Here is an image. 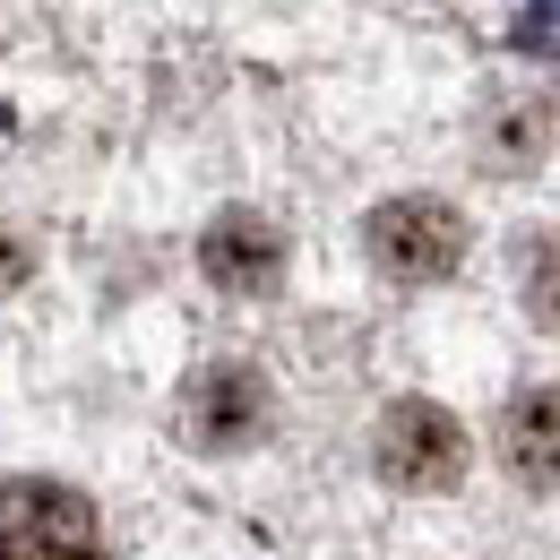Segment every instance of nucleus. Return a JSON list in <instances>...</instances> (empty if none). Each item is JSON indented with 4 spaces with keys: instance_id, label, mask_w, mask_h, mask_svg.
<instances>
[{
    "instance_id": "nucleus-4",
    "label": "nucleus",
    "mask_w": 560,
    "mask_h": 560,
    "mask_svg": "<svg viewBox=\"0 0 560 560\" xmlns=\"http://www.w3.org/2000/svg\"><path fill=\"white\" fill-rule=\"evenodd\" d=\"M182 431L190 448H250L268 431V380L250 362H208L182 397Z\"/></svg>"
},
{
    "instance_id": "nucleus-5",
    "label": "nucleus",
    "mask_w": 560,
    "mask_h": 560,
    "mask_svg": "<svg viewBox=\"0 0 560 560\" xmlns=\"http://www.w3.org/2000/svg\"><path fill=\"white\" fill-rule=\"evenodd\" d=\"M199 268H208V284H224V293H277L284 233L259 208H224L208 233H199Z\"/></svg>"
},
{
    "instance_id": "nucleus-7",
    "label": "nucleus",
    "mask_w": 560,
    "mask_h": 560,
    "mask_svg": "<svg viewBox=\"0 0 560 560\" xmlns=\"http://www.w3.org/2000/svg\"><path fill=\"white\" fill-rule=\"evenodd\" d=\"M526 311L560 337V233H535V242H526Z\"/></svg>"
},
{
    "instance_id": "nucleus-1",
    "label": "nucleus",
    "mask_w": 560,
    "mask_h": 560,
    "mask_svg": "<svg viewBox=\"0 0 560 560\" xmlns=\"http://www.w3.org/2000/svg\"><path fill=\"white\" fill-rule=\"evenodd\" d=\"M362 250H371V268L388 284H440L466 259V215L448 199H388L362 224Z\"/></svg>"
},
{
    "instance_id": "nucleus-8",
    "label": "nucleus",
    "mask_w": 560,
    "mask_h": 560,
    "mask_svg": "<svg viewBox=\"0 0 560 560\" xmlns=\"http://www.w3.org/2000/svg\"><path fill=\"white\" fill-rule=\"evenodd\" d=\"M18 277H26V242H9V233H0V293H9Z\"/></svg>"
},
{
    "instance_id": "nucleus-3",
    "label": "nucleus",
    "mask_w": 560,
    "mask_h": 560,
    "mask_svg": "<svg viewBox=\"0 0 560 560\" xmlns=\"http://www.w3.org/2000/svg\"><path fill=\"white\" fill-rule=\"evenodd\" d=\"M0 560H95V509L70 483H0Z\"/></svg>"
},
{
    "instance_id": "nucleus-2",
    "label": "nucleus",
    "mask_w": 560,
    "mask_h": 560,
    "mask_svg": "<svg viewBox=\"0 0 560 560\" xmlns=\"http://www.w3.org/2000/svg\"><path fill=\"white\" fill-rule=\"evenodd\" d=\"M380 475L397 491H448L466 475V422L448 415V406H431V397H397L388 415H380Z\"/></svg>"
},
{
    "instance_id": "nucleus-6",
    "label": "nucleus",
    "mask_w": 560,
    "mask_h": 560,
    "mask_svg": "<svg viewBox=\"0 0 560 560\" xmlns=\"http://www.w3.org/2000/svg\"><path fill=\"white\" fill-rule=\"evenodd\" d=\"M500 466L535 491H560V388H526L500 415Z\"/></svg>"
}]
</instances>
